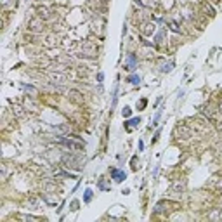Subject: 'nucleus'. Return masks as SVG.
Here are the masks:
<instances>
[{"mask_svg":"<svg viewBox=\"0 0 222 222\" xmlns=\"http://www.w3.org/2000/svg\"><path fill=\"white\" fill-rule=\"evenodd\" d=\"M179 208H181V205L177 203V201L162 199V201L156 203V207H154V210H153V215H170L172 212L179 210Z\"/></svg>","mask_w":222,"mask_h":222,"instance_id":"1","label":"nucleus"},{"mask_svg":"<svg viewBox=\"0 0 222 222\" xmlns=\"http://www.w3.org/2000/svg\"><path fill=\"white\" fill-rule=\"evenodd\" d=\"M63 165L66 167V168L82 170L83 165H85V160H82V156H76V154H66L63 158Z\"/></svg>","mask_w":222,"mask_h":222,"instance_id":"2","label":"nucleus"},{"mask_svg":"<svg viewBox=\"0 0 222 222\" xmlns=\"http://www.w3.org/2000/svg\"><path fill=\"white\" fill-rule=\"evenodd\" d=\"M175 137L177 139H191V136H193V128L189 127L188 123H179L175 127Z\"/></svg>","mask_w":222,"mask_h":222,"instance_id":"3","label":"nucleus"},{"mask_svg":"<svg viewBox=\"0 0 222 222\" xmlns=\"http://www.w3.org/2000/svg\"><path fill=\"white\" fill-rule=\"evenodd\" d=\"M59 144H61V146H64V147H68V149H71V151H83V149H85V144H82V141L75 142V141L70 139V137H61Z\"/></svg>","mask_w":222,"mask_h":222,"instance_id":"4","label":"nucleus"},{"mask_svg":"<svg viewBox=\"0 0 222 222\" xmlns=\"http://www.w3.org/2000/svg\"><path fill=\"white\" fill-rule=\"evenodd\" d=\"M137 64H139V57H137V54L128 52L127 57H125V63H123V70H127V71H134V70H137Z\"/></svg>","mask_w":222,"mask_h":222,"instance_id":"5","label":"nucleus"},{"mask_svg":"<svg viewBox=\"0 0 222 222\" xmlns=\"http://www.w3.org/2000/svg\"><path fill=\"white\" fill-rule=\"evenodd\" d=\"M28 30L30 31H35V33H40V31L45 30V24H44V21H42V18H33L28 21Z\"/></svg>","mask_w":222,"mask_h":222,"instance_id":"6","label":"nucleus"},{"mask_svg":"<svg viewBox=\"0 0 222 222\" xmlns=\"http://www.w3.org/2000/svg\"><path fill=\"white\" fill-rule=\"evenodd\" d=\"M109 173H111V179H113L115 182H123L125 179H127V173L120 168H109Z\"/></svg>","mask_w":222,"mask_h":222,"instance_id":"7","label":"nucleus"},{"mask_svg":"<svg viewBox=\"0 0 222 222\" xmlns=\"http://www.w3.org/2000/svg\"><path fill=\"white\" fill-rule=\"evenodd\" d=\"M203 115L208 120L215 121V118H217V109H215V106L214 104H205L203 106Z\"/></svg>","mask_w":222,"mask_h":222,"instance_id":"8","label":"nucleus"},{"mask_svg":"<svg viewBox=\"0 0 222 222\" xmlns=\"http://www.w3.org/2000/svg\"><path fill=\"white\" fill-rule=\"evenodd\" d=\"M68 97L71 99L73 102H76V104H83V94L78 92V90H75V89L68 90Z\"/></svg>","mask_w":222,"mask_h":222,"instance_id":"9","label":"nucleus"},{"mask_svg":"<svg viewBox=\"0 0 222 222\" xmlns=\"http://www.w3.org/2000/svg\"><path fill=\"white\" fill-rule=\"evenodd\" d=\"M49 80H50V83H64L66 82V75H59V73H50L49 75Z\"/></svg>","mask_w":222,"mask_h":222,"instance_id":"10","label":"nucleus"},{"mask_svg":"<svg viewBox=\"0 0 222 222\" xmlns=\"http://www.w3.org/2000/svg\"><path fill=\"white\" fill-rule=\"evenodd\" d=\"M165 37H167V30H163V28H162V30L154 35V38H153V40H154V45H162L163 40H165Z\"/></svg>","mask_w":222,"mask_h":222,"instance_id":"11","label":"nucleus"},{"mask_svg":"<svg viewBox=\"0 0 222 222\" xmlns=\"http://www.w3.org/2000/svg\"><path fill=\"white\" fill-rule=\"evenodd\" d=\"M173 66H175L173 61H163V63L160 64V71L162 73H170L173 70Z\"/></svg>","mask_w":222,"mask_h":222,"instance_id":"12","label":"nucleus"},{"mask_svg":"<svg viewBox=\"0 0 222 222\" xmlns=\"http://www.w3.org/2000/svg\"><path fill=\"white\" fill-rule=\"evenodd\" d=\"M201 9H203L205 16H208V18H215V9L212 7L210 4H207V2H203V4H201Z\"/></svg>","mask_w":222,"mask_h":222,"instance_id":"13","label":"nucleus"},{"mask_svg":"<svg viewBox=\"0 0 222 222\" xmlns=\"http://www.w3.org/2000/svg\"><path fill=\"white\" fill-rule=\"evenodd\" d=\"M139 123H141V118L139 116H134V118H130L128 121H125V127L130 130V128H134V127H139Z\"/></svg>","mask_w":222,"mask_h":222,"instance_id":"14","label":"nucleus"},{"mask_svg":"<svg viewBox=\"0 0 222 222\" xmlns=\"http://www.w3.org/2000/svg\"><path fill=\"white\" fill-rule=\"evenodd\" d=\"M141 31H142L144 35H147V37H149V35L154 33V24H151V23H144L142 28H141Z\"/></svg>","mask_w":222,"mask_h":222,"instance_id":"15","label":"nucleus"},{"mask_svg":"<svg viewBox=\"0 0 222 222\" xmlns=\"http://www.w3.org/2000/svg\"><path fill=\"white\" fill-rule=\"evenodd\" d=\"M184 188H186V182L184 181H177L175 182V184H173L172 186V189H170V191H172V193H177V191H184Z\"/></svg>","mask_w":222,"mask_h":222,"instance_id":"16","label":"nucleus"},{"mask_svg":"<svg viewBox=\"0 0 222 222\" xmlns=\"http://www.w3.org/2000/svg\"><path fill=\"white\" fill-rule=\"evenodd\" d=\"M127 82H128V83H132V85H139V83H141V76H139V75H136V73H132V75L127 78Z\"/></svg>","mask_w":222,"mask_h":222,"instance_id":"17","label":"nucleus"},{"mask_svg":"<svg viewBox=\"0 0 222 222\" xmlns=\"http://www.w3.org/2000/svg\"><path fill=\"white\" fill-rule=\"evenodd\" d=\"M97 186H99V189H101V191H108V189H111V184H108V182H106V179H99Z\"/></svg>","mask_w":222,"mask_h":222,"instance_id":"18","label":"nucleus"},{"mask_svg":"<svg viewBox=\"0 0 222 222\" xmlns=\"http://www.w3.org/2000/svg\"><path fill=\"white\" fill-rule=\"evenodd\" d=\"M118 85L115 87V92H113V99H111V113L115 111V108H116V101H118Z\"/></svg>","mask_w":222,"mask_h":222,"instance_id":"19","label":"nucleus"},{"mask_svg":"<svg viewBox=\"0 0 222 222\" xmlns=\"http://www.w3.org/2000/svg\"><path fill=\"white\" fill-rule=\"evenodd\" d=\"M92 201V189H85L83 193V203H90Z\"/></svg>","mask_w":222,"mask_h":222,"instance_id":"20","label":"nucleus"},{"mask_svg":"<svg viewBox=\"0 0 222 222\" xmlns=\"http://www.w3.org/2000/svg\"><path fill=\"white\" fill-rule=\"evenodd\" d=\"M37 14H38V18H44V19H47L49 18V9H45V7H40L37 11Z\"/></svg>","mask_w":222,"mask_h":222,"instance_id":"21","label":"nucleus"},{"mask_svg":"<svg viewBox=\"0 0 222 222\" xmlns=\"http://www.w3.org/2000/svg\"><path fill=\"white\" fill-rule=\"evenodd\" d=\"M23 89H24V90H26L30 96H31V97H37V90H35V89H33L31 85H26V83H23Z\"/></svg>","mask_w":222,"mask_h":222,"instance_id":"22","label":"nucleus"},{"mask_svg":"<svg viewBox=\"0 0 222 222\" xmlns=\"http://www.w3.org/2000/svg\"><path fill=\"white\" fill-rule=\"evenodd\" d=\"M146 106H147V99H141V101H137V111H142Z\"/></svg>","mask_w":222,"mask_h":222,"instance_id":"23","label":"nucleus"},{"mask_svg":"<svg viewBox=\"0 0 222 222\" xmlns=\"http://www.w3.org/2000/svg\"><path fill=\"white\" fill-rule=\"evenodd\" d=\"M168 24H170V28H172V31H175V33H179V31H181V26H179V23H177V21H168Z\"/></svg>","mask_w":222,"mask_h":222,"instance_id":"24","label":"nucleus"},{"mask_svg":"<svg viewBox=\"0 0 222 222\" xmlns=\"http://www.w3.org/2000/svg\"><path fill=\"white\" fill-rule=\"evenodd\" d=\"M78 207H80V201H78V199H71V203H70V208H71L73 212H76V210H78Z\"/></svg>","mask_w":222,"mask_h":222,"instance_id":"25","label":"nucleus"},{"mask_svg":"<svg viewBox=\"0 0 222 222\" xmlns=\"http://www.w3.org/2000/svg\"><path fill=\"white\" fill-rule=\"evenodd\" d=\"M121 115H123V118H130L132 116V109L128 108V106H125L123 111H121Z\"/></svg>","mask_w":222,"mask_h":222,"instance_id":"26","label":"nucleus"},{"mask_svg":"<svg viewBox=\"0 0 222 222\" xmlns=\"http://www.w3.org/2000/svg\"><path fill=\"white\" fill-rule=\"evenodd\" d=\"M160 134H162V128H158V130H156V134H154V136H153V139H151V144H156V142H158V139H160Z\"/></svg>","mask_w":222,"mask_h":222,"instance_id":"27","label":"nucleus"},{"mask_svg":"<svg viewBox=\"0 0 222 222\" xmlns=\"http://www.w3.org/2000/svg\"><path fill=\"white\" fill-rule=\"evenodd\" d=\"M160 118H162V111H156V115H154V118H153V127H156V125H158Z\"/></svg>","mask_w":222,"mask_h":222,"instance_id":"28","label":"nucleus"},{"mask_svg":"<svg viewBox=\"0 0 222 222\" xmlns=\"http://www.w3.org/2000/svg\"><path fill=\"white\" fill-rule=\"evenodd\" d=\"M102 80H104V73H97V82L101 83Z\"/></svg>","mask_w":222,"mask_h":222,"instance_id":"29","label":"nucleus"},{"mask_svg":"<svg viewBox=\"0 0 222 222\" xmlns=\"http://www.w3.org/2000/svg\"><path fill=\"white\" fill-rule=\"evenodd\" d=\"M144 149V144H142V141H139V151H142Z\"/></svg>","mask_w":222,"mask_h":222,"instance_id":"30","label":"nucleus"},{"mask_svg":"<svg viewBox=\"0 0 222 222\" xmlns=\"http://www.w3.org/2000/svg\"><path fill=\"white\" fill-rule=\"evenodd\" d=\"M219 113H222V101H220V104H219Z\"/></svg>","mask_w":222,"mask_h":222,"instance_id":"31","label":"nucleus"}]
</instances>
